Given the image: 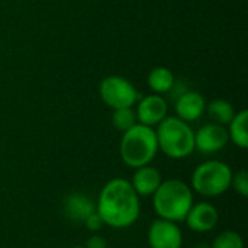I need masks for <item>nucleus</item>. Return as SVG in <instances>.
<instances>
[{
	"label": "nucleus",
	"instance_id": "obj_1",
	"mask_svg": "<svg viewBox=\"0 0 248 248\" xmlns=\"http://www.w3.org/2000/svg\"><path fill=\"white\" fill-rule=\"evenodd\" d=\"M96 212L102 217L105 225L115 230L128 228L140 218V196L129 180L112 179L100 190Z\"/></svg>",
	"mask_w": 248,
	"mask_h": 248
},
{
	"label": "nucleus",
	"instance_id": "obj_2",
	"mask_svg": "<svg viewBox=\"0 0 248 248\" xmlns=\"http://www.w3.org/2000/svg\"><path fill=\"white\" fill-rule=\"evenodd\" d=\"M192 187L179 179L161 182L153 195V208L158 218L171 222H183L193 205Z\"/></svg>",
	"mask_w": 248,
	"mask_h": 248
},
{
	"label": "nucleus",
	"instance_id": "obj_3",
	"mask_svg": "<svg viewBox=\"0 0 248 248\" xmlns=\"http://www.w3.org/2000/svg\"><path fill=\"white\" fill-rule=\"evenodd\" d=\"M119 153L122 161L131 169L150 164L158 153L155 129L142 124H135L131 129L124 132Z\"/></svg>",
	"mask_w": 248,
	"mask_h": 248
},
{
	"label": "nucleus",
	"instance_id": "obj_4",
	"mask_svg": "<svg viewBox=\"0 0 248 248\" xmlns=\"http://www.w3.org/2000/svg\"><path fill=\"white\" fill-rule=\"evenodd\" d=\"M158 150L173 160H183L195 151V131L177 116H166L155 129Z\"/></svg>",
	"mask_w": 248,
	"mask_h": 248
},
{
	"label": "nucleus",
	"instance_id": "obj_5",
	"mask_svg": "<svg viewBox=\"0 0 248 248\" xmlns=\"http://www.w3.org/2000/svg\"><path fill=\"white\" fill-rule=\"evenodd\" d=\"M232 174L231 167L224 161H205L192 174V190L206 198L221 196L231 187Z\"/></svg>",
	"mask_w": 248,
	"mask_h": 248
},
{
	"label": "nucleus",
	"instance_id": "obj_6",
	"mask_svg": "<svg viewBox=\"0 0 248 248\" xmlns=\"http://www.w3.org/2000/svg\"><path fill=\"white\" fill-rule=\"evenodd\" d=\"M99 93L103 103L112 109L132 108L138 102V92L134 84L121 76H109L102 80Z\"/></svg>",
	"mask_w": 248,
	"mask_h": 248
},
{
	"label": "nucleus",
	"instance_id": "obj_7",
	"mask_svg": "<svg viewBox=\"0 0 248 248\" xmlns=\"http://www.w3.org/2000/svg\"><path fill=\"white\" fill-rule=\"evenodd\" d=\"M148 244L151 248H182L183 234L176 222L157 218L148 228Z\"/></svg>",
	"mask_w": 248,
	"mask_h": 248
},
{
	"label": "nucleus",
	"instance_id": "obj_8",
	"mask_svg": "<svg viewBox=\"0 0 248 248\" xmlns=\"http://www.w3.org/2000/svg\"><path fill=\"white\" fill-rule=\"evenodd\" d=\"M228 131L224 125L206 124L195 132V150L202 154H215L228 144Z\"/></svg>",
	"mask_w": 248,
	"mask_h": 248
},
{
	"label": "nucleus",
	"instance_id": "obj_9",
	"mask_svg": "<svg viewBox=\"0 0 248 248\" xmlns=\"http://www.w3.org/2000/svg\"><path fill=\"white\" fill-rule=\"evenodd\" d=\"M167 102L161 94L153 93L142 97L137 105V121L145 126H157L166 116H167Z\"/></svg>",
	"mask_w": 248,
	"mask_h": 248
},
{
	"label": "nucleus",
	"instance_id": "obj_10",
	"mask_svg": "<svg viewBox=\"0 0 248 248\" xmlns=\"http://www.w3.org/2000/svg\"><path fill=\"white\" fill-rule=\"evenodd\" d=\"M218 221H219L218 209L209 202H199L192 205L183 222H186V225L192 231L203 234L212 231L217 227Z\"/></svg>",
	"mask_w": 248,
	"mask_h": 248
},
{
	"label": "nucleus",
	"instance_id": "obj_11",
	"mask_svg": "<svg viewBox=\"0 0 248 248\" xmlns=\"http://www.w3.org/2000/svg\"><path fill=\"white\" fill-rule=\"evenodd\" d=\"M64 215L74 224H84V221L96 212V203L83 193H70L62 203Z\"/></svg>",
	"mask_w": 248,
	"mask_h": 248
},
{
	"label": "nucleus",
	"instance_id": "obj_12",
	"mask_svg": "<svg viewBox=\"0 0 248 248\" xmlns=\"http://www.w3.org/2000/svg\"><path fill=\"white\" fill-rule=\"evenodd\" d=\"M205 108H206V102L203 96L198 92H186L180 94L174 105L177 118L187 124L198 121L205 112Z\"/></svg>",
	"mask_w": 248,
	"mask_h": 248
},
{
	"label": "nucleus",
	"instance_id": "obj_13",
	"mask_svg": "<svg viewBox=\"0 0 248 248\" xmlns=\"http://www.w3.org/2000/svg\"><path fill=\"white\" fill-rule=\"evenodd\" d=\"M161 182L163 179H161L160 171L155 167L147 164V166L135 169L131 185L138 196H153L154 192L161 185Z\"/></svg>",
	"mask_w": 248,
	"mask_h": 248
},
{
	"label": "nucleus",
	"instance_id": "obj_14",
	"mask_svg": "<svg viewBox=\"0 0 248 248\" xmlns=\"http://www.w3.org/2000/svg\"><path fill=\"white\" fill-rule=\"evenodd\" d=\"M248 112L244 109L234 115L231 122L228 124V138L240 148L248 147V132H247Z\"/></svg>",
	"mask_w": 248,
	"mask_h": 248
},
{
	"label": "nucleus",
	"instance_id": "obj_15",
	"mask_svg": "<svg viewBox=\"0 0 248 248\" xmlns=\"http://www.w3.org/2000/svg\"><path fill=\"white\" fill-rule=\"evenodd\" d=\"M148 86L150 89L157 93V94H163L167 93L173 89L174 86V74L170 68L167 67H155L150 71L148 74Z\"/></svg>",
	"mask_w": 248,
	"mask_h": 248
},
{
	"label": "nucleus",
	"instance_id": "obj_16",
	"mask_svg": "<svg viewBox=\"0 0 248 248\" xmlns=\"http://www.w3.org/2000/svg\"><path fill=\"white\" fill-rule=\"evenodd\" d=\"M205 110L208 112V115L214 121V124L224 125V126L228 125L235 115L234 106L225 99H215V100L209 102L206 105Z\"/></svg>",
	"mask_w": 248,
	"mask_h": 248
},
{
	"label": "nucleus",
	"instance_id": "obj_17",
	"mask_svg": "<svg viewBox=\"0 0 248 248\" xmlns=\"http://www.w3.org/2000/svg\"><path fill=\"white\" fill-rule=\"evenodd\" d=\"M112 124H113V126H115L119 132H125V131L131 129L135 124H138L135 110H134L132 108L113 109V113H112Z\"/></svg>",
	"mask_w": 248,
	"mask_h": 248
},
{
	"label": "nucleus",
	"instance_id": "obj_18",
	"mask_svg": "<svg viewBox=\"0 0 248 248\" xmlns=\"http://www.w3.org/2000/svg\"><path fill=\"white\" fill-rule=\"evenodd\" d=\"M211 248H244V240L238 232L227 230L215 237Z\"/></svg>",
	"mask_w": 248,
	"mask_h": 248
},
{
	"label": "nucleus",
	"instance_id": "obj_19",
	"mask_svg": "<svg viewBox=\"0 0 248 248\" xmlns=\"http://www.w3.org/2000/svg\"><path fill=\"white\" fill-rule=\"evenodd\" d=\"M231 187H234V190L240 196L248 198V173L246 170H240L238 173L232 174Z\"/></svg>",
	"mask_w": 248,
	"mask_h": 248
},
{
	"label": "nucleus",
	"instance_id": "obj_20",
	"mask_svg": "<svg viewBox=\"0 0 248 248\" xmlns=\"http://www.w3.org/2000/svg\"><path fill=\"white\" fill-rule=\"evenodd\" d=\"M84 225H86V228H87L89 231L97 232V231H100V230L105 227V222H103L102 217H100L97 212H94V214H92V215L84 221Z\"/></svg>",
	"mask_w": 248,
	"mask_h": 248
},
{
	"label": "nucleus",
	"instance_id": "obj_21",
	"mask_svg": "<svg viewBox=\"0 0 248 248\" xmlns=\"http://www.w3.org/2000/svg\"><path fill=\"white\" fill-rule=\"evenodd\" d=\"M84 248H108V241L102 235H92L86 244L83 246Z\"/></svg>",
	"mask_w": 248,
	"mask_h": 248
},
{
	"label": "nucleus",
	"instance_id": "obj_22",
	"mask_svg": "<svg viewBox=\"0 0 248 248\" xmlns=\"http://www.w3.org/2000/svg\"><path fill=\"white\" fill-rule=\"evenodd\" d=\"M193 248H211V246H208L205 243H199V244H196Z\"/></svg>",
	"mask_w": 248,
	"mask_h": 248
},
{
	"label": "nucleus",
	"instance_id": "obj_23",
	"mask_svg": "<svg viewBox=\"0 0 248 248\" xmlns=\"http://www.w3.org/2000/svg\"><path fill=\"white\" fill-rule=\"evenodd\" d=\"M73 248H84V247H81V246H77V247H73Z\"/></svg>",
	"mask_w": 248,
	"mask_h": 248
}]
</instances>
